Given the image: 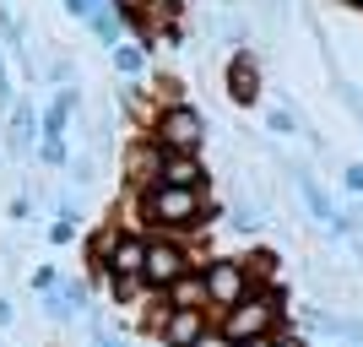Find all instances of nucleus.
<instances>
[{
	"label": "nucleus",
	"mask_w": 363,
	"mask_h": 347,
	"mask_svg": "<svg viewBox=\"0 0 363 347\" xmlns=\"http://www.w3.org/2000/svg\"><path fill=\"white\" fill-rule=\"evenodd\" d=\"M28 282H33V293H55V287H60V272H55V266H38Z\"/></svg>",
	"instance_id": "nucleus-20"
},
{
	"label": "nucleus",
	"mask_w": 363,
	"mask_h": 347,
	"mask_svg": "<svg viewBox=\"0 0 363 347\" xmlns=\"http://www.w3.org/2000/svg\"><path fill=\"white\" fill-rule=\"evenodd\" d=\"M206 260L190 250V239H174V233H147V260H141V287L147 293H163L168 282H179L184 272H201Z\"/></svg>",
	"instance_id": "nucleus-4"
},
{
	"label": "nucleus",
	"mask_w": 363,
	"mask_h": 347,
	"mask_svg": "<svg viewBox=\"0 0 363 347\" xmlns=\"http://www.w3.org/2000/svg\"><path fill=\"white\" fill-rule=\"evenodd\" d=\"M228 217H233L239 228H260V211H255V206H244V201H239L233 211H228Z\"/></svg>",
	"instance_id": "nucleus-23"
},
{
	"label": "nucleus",
	"mask_w": 363,
	"mask_h": 347,
	"mask_svg": "<svg viewBox=\"0 0 363 347\" xmlns=\"http://www.w3.org/2000/svg\"><path fill=\"white\" fill-rule=\"evenodd\" d=\"M87 293H92V287L82 282V277H60V299L71 304L76 315H82V309H87Z\"/></svg>",
	"instance_id": "nucleus-19"
},
{
	"label": "nucleus",
	"mask_w": 363,
	"mask_h": 347,
	"mask_svg": "<svg viewBox=\"0 0 363 347\" xmlns=\"http://www.w3.org/2000/svg\"><path fill=\"white\" fill-rule=\"evenodd\" d=\"M108 60H114V71H120V76H130V82H136V76L147 71V49H141L136 38H120V44L108 49Z\"/></svg>",
	"instance_id": "nucleus-15"
},
{
	"label": "nucleus",
	"mask_w": 363,
	"mask_h": 347,
	"mask_svg": "<svg viewBox=\"0 0 363 347\" xmlns=\"http://www.w3.org/2000/svg\"><path fill=\"white\" fill-rule=\"evenodd\" d=\"M331 336H347V342L363 347V320H336V331H331Z\"/></svg>",
	"instance_id": "nucleus-24"
},
{
	"label": "nucleus",
	"mask_w": 363,
	"mask_h": 347,
	"mask_svg": "<svg viewBox=\"0 0 363 347\" xmlns=\"http://www.w3.org/2000/svg\"><path fill=\"white\" fill-rule=\"evenodd\" d=\"M282 315H288V287L277 282V287H255L250 299L223 309L212 331H217V342H228V347H250V342H260V336H272L277 326H282Z\"/></svg>",
	"instance_id": "nucleus-2"
},
{
	"label": "nucleus",
	"mask_w": 363,
	"mask_h": 347,
	"mask_svg": "<svg viewBox=\"0 0 363 347\" xmlns=\"http://www.w3.org/2000/svg\"><path fill=\"white\" fill-rule=\"evenodd\" d=\"M147 136L168 152V158H201L206 147V120H201L196 104H184V98H163L157 114H152Z\"/></svg>",
	"instance_id": "nucleus-3"
},
{
	"label": "nucleus",
	"mask_w": 363,
	"mask_h": 347,
	"mask_svg": "<svg viewBox=\"0 0 363 347\" xmlns=\"http://www.w3.org/2000/svg\"><path fill=\"white\" fill-rule=\"evenodd\" d=\"M49 82H60V87H71V60H55V65H49Z\"/></svg>",
	"instance_id": "nucleus-28"
},
{
	"label": "nucleus",
	"mask_w": 363,
	"mask_h": 347,
	"mask_svg": "<svg viewBox=\"0 0 363 347\" xmlns=\"http://www.w3.org/2000/svg\"><path fill=\"white\" fill-rule=\"evenodd\" d=\"M293 180H298V196H303V206H309V217H320V223L331 228L336 223V206H331V196L315 184V174H309V168H293Z\"/></svg>",
	"instance_id": "nucleus-14"
},
{
	"label": "nucleus",
	"mask_w": 363,
	"mask_h": 347,
	"mask_svg": "<svg viewBox=\"0 0 363 347\" xmlns=\"http://www.w3.org/2000/svg\"><path fill=\"white\" fill-rule=\"evenodd\" d=\"M266 125H272L277 136H293V131H298V125H293V114H288V109H272V114H266Z\"/></svg>",
	"instance_id": "nucleus-21"
},
{
	"label": "nucleus",
	"mask_w": 363,
	"mask_h": 347,
	"mask_svg": "<svg viewBox=\"0 0 363 347\" xmlns=\"http://www.w3.org/2000/svg\"><path fill=\"white\" fill-rule=\"evenodd\" d=\"M141 260H147V233L125 228L120 244H114V255H108V272L125 277V282H141Z\"/></svg>",
	"instance_id": "nucleus-9"
},
{
	"label": "nucleus",
	"mask_w": 363,
	"mask_h": 347,
	"mask_svg": "<svg viewBox=\"0 0 363 347\" xmlns=\"http://www.w3.org/2000/svg\"><path fill=\"white\" fill-rule=\"evenodd\" d=\"M157 299H163L168 309H206V277H201V272H184L179 282H168ZM206 315H212V309H206Z\"/></svg>",
	"instance_id": "nucleus-12"
},
{
	"label": "nucleus",
	"mask_w": 363,
	"mask_h": 347,
	"mask_svg": "<svg viewBox=\"0 0 363 347\" xmlns=\"http://www.w3.org/2000/svg\"><path fill=\"white\" fill-rule=\"evenodd\" d=\"M0 326H11V299L0 293Z\"/></svg>",
	"instance_id": "nucleus-30"
},
{
	"label": "nucleus",
	"mask_w": 363,
	"mask_h": 347,
	"mask_svg": "<svg viewBox=\"0 0 363 347\" xmlns=\"http://www.w3.org/2000/svg\"><path fill=\"white\" fill-rule=\"evenodd\" d=\"M28 217H33V196H16L11 201V223H28Z\"/></svg>",
	"instance_id": "nucleus-26"
},
{
	"label": "nucleus",
	"mask_w": 363,
	"mask_h": 347,
	"mask_svg": "<svg viewBox=\"0 0 363 347\" xmlns=\"http://www.w3.org/2000/svg\"><path fill=\"white\" fill-rule=\"evenodd\" d=\"M352 6H363V0H352Z\"/></svg>",
	"instance_id": "nucleus-31"
},
{
	"label": "nucleus",
	"mask_w": 363,
	"mask_h": 347,
	"mask_svg": "<svg viewBox=\"0 0 363 347\" xmlns=\"http://www.w3.org/2000/svg\"><path fill=\"white\" fill-rule=\"evenodd\" d=\"M157 184H179V190H206V163L201 158H168Z\"/></svg>",
	"instance_id": "nucleus-13"
},
{
	"label": "nucleus",
	"mask_w": 363,
	"mask_h": 347,
	"mask_svg": "<svg viewBox=\"0 0 363 347\" xmlns=\"http://www.w3.org/2000/svg\"><path fill=\"white\" fill-rule=\"evenodd\" d=\"M33 141H38V109L16 98L11 104V125H6V147H11V158H28Z\"/></svg>",
	"instance_id": "nucleus-10"
},
{
	"label": "nucleus",
	"mask_w": 363,
	"mask_h": 347,
	"mask_svg": "<svg viewBox=\"0 0 363 347\" xmlns=\"http://www.w3.org/2000/svg\"><path fill=\"white\" fill-rule=\"evenodd\" d=\"M228 98H233V104H255V98H260L255 49H233V60H228Z\"/></svg>",
	"instance_id": "nucleus-8"
},
{
	"label": "nucleus",
	"mask_w": 363,
	"mask_h": 347,
	"mask_svg": "<svg viewBox=\"0 0 363 347\" xmlns=\"http://www.w3.org/2000/svg\"><path fill=\"white\" fill-rule=\"evenodd\" d=\"M38 163L44 168H65L71 163V147H65L60 136H38Z\"/></svg>",
	"instance_id": "nucleus-17"
},
{
	"label": "nucleus",
	"mask_w": 363,
	"mask_h": 347,
	"mask_svg": "<svg viewBox=\"0 0 363 347\" xmlns=\"http://www.w3.org/2000/svg\"><path fill=\"white\" fill-rule=\"evenodd\" d=\"M136 211L152 233H174V239H190L196 228H206L212 217H223V206H206V190H179V184H152L136 196Z\"/></svg>",
	"instance_id": "nucleus-1"
},
{
	"label": "nucleus",
	"mask_w": 363,
	"mask_h": 347,
	"mask_svg": "<svg viewBox=\"0 0 363 347\" xmlns=\"http://www.w3.org/2000/svg\"><path fill=\"white\" fill-rule=\"evenodd\" d=\"M92 347H125L114 331H104V326H92Z\"/></svg>",
	"instance_id": "nucleus-29"
},
{
	"label": "nucleus",
	"mask_w": 363,
	"mask_h": 347,
	"mask_svg": "<svg viewBox=\"0 0 363 347\" xmlns=\"http://www.w3.org/2000/svg\"><path fill=\"white\" fill-rule=\"evenodd\" d=\"M16 92H11V76H6V60H0V109H11Z\"/></svg>",
	"instance_id": "nucleus-27"
},
{
	"label": "nucleus",
	"mask_w": 363,
	"mask_h": 347,
	"mask_svg": "<svg viewBox=\"0 0 363 347\" xmlns=\"http://www.w3.org/2000/svg\"><path fill=\"white\" fill-rule=\"evenodd\" d=\"M120 233H125V223H104V228H92L87 239H82V255H87L92 277H104V272H108V255H114Z\"/></svg>",
	"instance_id": "nucleus-11"
},
{
	"label": "nucleus",
	"mask_w": 363,
	"mask_h": 347,
	"mask_svg": "<svg viewBox=\"0 0 363 347\" xmlns=\"http://www.w3.org/2000/svg\"><path fill=\"white\" fill-rule=\"evenodd\" d=\"M201 277H206V309H217V315L255 293V287H250V272H244V255H212L201 266Z\"/></svg>",
	"instance_id": "nucleus-6"
},
{
	"label": "nucleus",
	"mask_w": 363,
	"mask_h": 347,
	"mask_svg": "<svg viewBox=\"0 0 363 347\" xmlns=\"http://www.w3.org/2000/svg\"><path fill=\"white\" fill-rule=\"evenodd\" d=\"M98 6H108V0H65V11H71L76 22H87V16L98 11Z\"/></svg>",
	"instance_id": "nucleus-22"
},
{
	"label": "nucleus",
	"mask_w": 363,
	"mask_h": 347,
	"mask_svg": "<svg viewBox=\"0 0 363 347\" xmlns=\"http://www.w3.org/2000/svg\"><path fill=\"white\" fill-rule=\"evenodd\" d=\"M87 28L98 33V44H108V49L125 38V22H120V11H114V6H98V11L87 16Z\"/></svg>",
	"instance_id": "nucleus-16"
},
{
	"label": "nucleus",
	"mask_w": 363,
	"mask_h": 347,
	"mask_svg": "<svg viewBox=\"0 0 363 347\" xmlns=\"http://www.w3.org/2000/svg\"><path fill=\"white\" fill-rule=\"evenodd\" d=\"M38 309H44V315L55 320V326H71V320H76V309L60 299V287H55V293H38Z\"/></svg>",
	"instance_id": "nucleus-18"
},
{
	"label": "nucleus",
	"mask_w": 363,
	"mask_h": 347,
	"mask_svg": "<svg viewBox=\"0 0 363 347\" xmlns=\"http://www.w3.org/2000/svg\"><path fill=\"white\" fill-rule=\"evenodd\" d=\"M342 184H347L352 196H363V163H347V168H342Z\"/></svg>",
	"instance_id": "nucleus-25"
},
{
	"label": "nucleus",
	"mask_w": 363,
	"mask_h": 347,
	"mask_svg": "<svg viewBox=\"0 0 363 347\" xmlns=\"http://www.w3.org/2000/svg\"><path fill=\"white\" fill-rule=\"evenodd\" d=\"M147 336L157 347H206L212 315H206V309H168V304H157L147 315Z\"/></svg>",
	"instance_id": "nucleus-5"
},
{
	"label": "nucleus",
	"mask_w": 363,
	"mask_h": 347,
	"mask_svg": "<svg viewBox=\"0 0 363 347\" xmlns=\"http://www.w3.org/2000/svg\"><path fill=\"white\" fill-rule=\"evenodd\" d=\"M163 163H168V152L157 147L147 131H141L136 141H125V158H120V168H125V190H130V196L152 190V184L163 180Z\"/></svg>",
	"instance_id": "nucleus-7"
}]
</instances>
